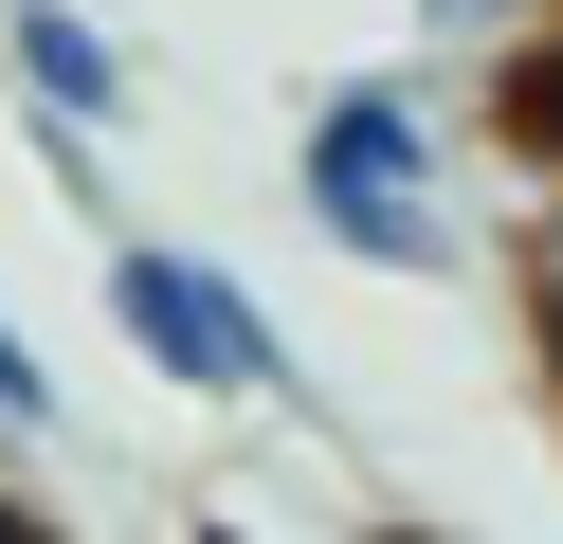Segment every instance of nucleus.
I'll list each match as a JSON object with an SVG mask.
<instances>
[{
	"label": "nucleus",
	"mask_w": 563,
	"mask_h": 544,
	"mask_svg": "<svg viewBox=\"0 0 563 544\" xmlns=\"http://www.w3.org/2000/svg\"><path fill=\"white\" fill-rule=\"evenodd\" d=\"M183 544H236V526H183Z\"/></svg>",
	"instance_id": "0eeeda50"
},
{
	"label": "nucleus",
	"mask_w": 563,
	"mask_h": 544,
	"mask_svg": "<svg viewBox=\"0 0 563 544\" xmlns=\"http://www.w3.org/2000/svg\"><path fill=\"white\" fill-rule=\"evenodd\" d=\"M291 218L345 273H454V127L418 73H345L291 127Z\"/></svg>",
	"instance_id": "f257e3e1"
},
{
	"label": "nucleus",
	"mask_w": 563,
	"mask_h": 544,
	"mask_svg": "<svg viewBox=\"0 0 563 544\" xmlns=\"http://www.w3.org/2000/svg\"><path fill=\"white\" fill-rule=\"evenodd\" d=\"M0 435H19V454H55V435H74V399H55V363L19 345V326H0Z\"/></svg>",
	"instance_id": "20e7f679"
},
{
	"label": "nucleus",
	"mask_w": 563,
	"mask_h": 544,
	"mask_svg": "<svg viewBox=\"0 0 563 544\" xmlns=\"http://www.w3.org/2000/svg\"><path fill=\"white\" fill-rule=\"evenodd\" d=\"M382 544H418V526H382Z\"/></svg>",
	"instance_id": "6e6552de"
},
{
	"label": "nucleus",
	"mask_w": 563,
	"mask_h": 544,
	"mask_svg": "<svg viewBox=\"0 0 563 544\" xmlns=\"http://www.w3.org/2000/svg\"><path fill=\"white\" fill-rule=\"evenodd\" d=\"M0 73H19V109H37L55 145L128 127V91H146V55H128L91 0H0Z\"/></svg>",
	"instance_id": "7ed1b4c3"
},
{
	"label": "nucleus",
	"mask_w": 563,
	"mask_h": 544,
	"mask_svg": "<svg viewBox=\"0 0 563 544\" xmlns=\"http://www.w3.org/2000/svg\"><path fill=\"white\" fill-rule=\"evenodd\" d=\"M0 544H55V526H37V508H19V490H0Z\"/></svg>",
	"instance_id": "423d86ee"
},
{
	"label": "nucleus",
	"mask_w": 563,
	"mask_h": 544,
	"mask_svg": "<svg viewBox=\"0 0 563 544\" xmlns=\"http://www.w3.org/2000/svg\"><path fill=\"white\" fill-rule=\"evenodd\" d=\"M454 55H509V36H563V0H418Z\"/></svg>",
	"instance_id": "39448f33"
},
{
	"label": "nucleus",
	"mask_w": 563,
	"mask_h": 544,
	"mask_svg": "<svg viewBox=\"0 0 563 544\" xmlns=\"http://www.w3.org/2000/svg\"><path fill=\"white\" fill-rule=\"evenodd\" d=\"M110 326H128V363L183 381V399H291V326L200 236H110Z\"/></svg>",
	"instance_id": "f03ea898"
}]
</instances>
